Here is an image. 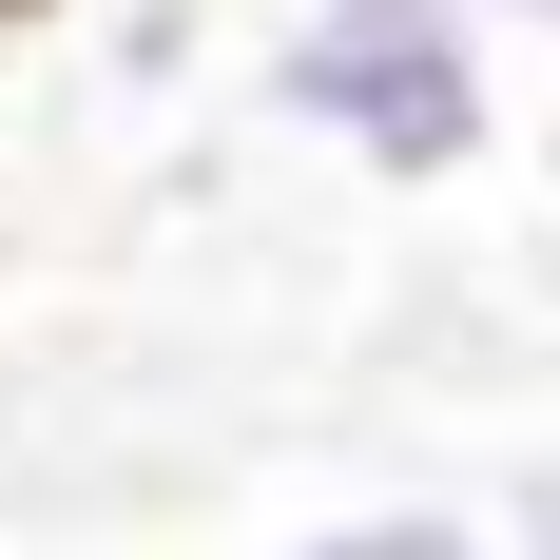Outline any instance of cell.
I'll list each match as a JSON object with an SVG mask.
<instances>
[{
    "label": "cell",
    "mask_w": 560,
    "mask_h": 560,
    "mask_svg": "<svg viewBox=\"0 0 560 560\" xmlns=\"http://www.w3.org/2000/svg\"><path fill=\"white\" fill-rule=\"evenodd\" d=\"M271 116L368 194H445V174L503 155V20L483 0H290Z\"/></svg>",
    "instance_id": "obj_1"
},
{
    "label": "cell",
    "mask_w": 560,
    "mask_h": 560,
    "mask_svg": "<svg viewBox=\"0 0 560 560\" xmlns=\"http://www.w3.org/2000/svg\"><path fill=\"white\" fill-rule=\"evenodd\" d=\"M290 560H503V522L483 503H348V522H310Z\"/></svg>",
    "instance_id": "obj_2"
},
{
    "label": "cell",
    "mask_w": 560,
    "mask_h": 560,
    "mask_svg": "<svg viewBox=\"0 0 560 560\" xmlns=\"http://www.w3.org/2000/svg\"><path fill=\"white\" fill-rule=\"evenodd\" d=\"M503 560H560V464H541V483L503 503Z\"/></svg>",
    "instance_id": "obj_3"
},
{
    "label": "cell",
    "mask_w": 560,
    "mask_h": 560,
    "mask_svg": "<svg viewBox=\"0 0 560 560\" xmlns=\"http://www.w3.org/2000/svg\"><path fill=\"white\" fill-rule=\"evenodd\" d=\"M483 20H541V39H560V0H483Z\"/></svg>",
    "instance_id": "obj_4"
},
{
    "label": "cell",
    "mask_w": 560,
    "mask_h": 560,
    "mask_svg": "<svg viewBox=\"0 0 560 560\" xmlns=\"http://www.w3.org/2000/svg\"><path fill=\"white\" fill-rule=\"evenodd\" d=\"M541 174H560V97H541Z\"/></svg>",
    "instance_id": "obj_5"
},
{
    "label": "cell",
    "mask_w": 560,
    "mask_h": 560,
    "mask_svg": "<svg viewBox=\"0 0 560 560\" xmlns=\"http://www.w3.org/2000/svg\"><path fill=\"white\" fill-rule=\"evenodd\" d=\"M0 39H20V0H0Z\"/></svg>",
    "instance_id": "obj_6"
}]
</instances>
